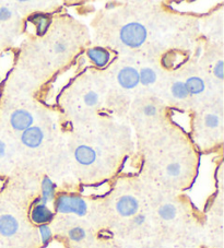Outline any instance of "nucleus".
Instances as JSON below:
<instances>
[{
    "label": "nucleus",
    "mask_w": 224,
    "mask_h": 248,
    "mask_svg": "<svg viewBox=\"0 0 224 248\" xmlns=\"http://www.w3.org/2000/svg\"><path fill=\"white\" fill-rule=\"evenodd\" d=\"M55 210L59 213H75L82 217L87 213V203L79 196L62 194L55 200Z\"/></svg>",
    "instance_id": "nucleus-1"
},
{
    "label": "nucleus",
    "mask_w": 224,
    "mask_h": 248,
    "mask_svg": "<svg viewBox=\"0 0 224 248\" xmlns=\"http://www.w3.org/2000/svg\"><path fill=\"white\" fill-rule=\"evenodd\" d=\"M146 38V31L144 25L137 22L126 24L120 31V40L128 47H139Z\"/></svg>",
    "instance_id": "nucleus-2"
},
{
    "label": "nucleus",
    "mask_w": 224,
    "mask_h": 248,
    "mask_svg": "<svg viewBox=\"0 0 224 248\" xmlns=\"http://www.w3.org/2000/svg\"><path fill=\"white\" fill-rule=\"evenodd\" d=\"M30 217L35 224H47L54 219V212L46 204H33V208L30 213Z\"/></svg>",
    "instance_id": "nucleus-3"
},
{
    "label": "nucleus",
    "mask_w": 224,
    "mask_h": 248,
    "mask_svg": "<svg viewBox=\"0 0 224 248\" xmlns=\"http://www.w3.org/2000/svg\"><path fill=\"white\" fill-rule=\"evenodd\" d=\"M117 80L125 89H133L139 84V72L132 67H126L119 71Z\"/></svg>",
    "instance_id": "nucleus-4"
},
{
    "label": "nucleus",
    "mask_w": 224,
    "mask_h": 248,
    "mask_svg": "<svg viewBox=\"0 0 224 248\" xmlns=\"http://www.w3.org/2000/svg\"><path fill=\"white\" fill-rule=\"evenodd\" d=\"M10 123L16 130L24 131L32 126L33 117L28 110L19 109L11 115Z\"/></svg>",
    "instance_id": "nucleus-5"
},
{
    "label": "nucleus",
    "mask_w": 224,
    "mask_h": 248,
    "mask_svg": "<svg viewBox=\"0 0 224 248\" xmlns=\"http://www.w3.org/2000/svg\"><path fill=\"white\" fill-rule=\"evenodd\" d=\"M43 139H44V134L38 127H30L27 130L23 131L22 136H21V141H22L24 145L29 148H36L42 143Z\"/></svg>",
    "instance_id": "nucleus-6"
},
{
    "label": "nucleus",
    "mask_w": 224,
    "mask_h": 248,
    "mask_svg": "<svg viewBox=\"0 0 224 248\" xmlns=\"http://www.w3.org/2000/svg\"><path fill=\"white\" fill-rule=\"evenodd\" d=\"M138 208H139V203H138L137 199L131 196L122 197L116 204L118 213L123 217L133 216L138 211Z\"/></svg>",
    "instance_id": "nucleus-7"
},
{
    "label": "nucleus",
    "mask_w": 224,
    "mask_h": 248,
    "mask_svg": "<svg viewBox=\"0 0 224 248\" xmlns=\"http://www.w3.org/2000/svg\"><path fill=\"white\" fill-rule=\"evenodd\" d=\"M55 184L48 177H45L42 182V196L34 202L33 204H46L55 198Z\"/></svg>",
    "instance_id": "nucleus-8"
},
{
    "label": "nucleus",
    "mask_w": 224,
    "mask_h": 248,
    "mask_svg": "<svg viewBox=\"0 0 224 248\" xmlns=\"http://www.w3.org/2000/svg\"><path fill=\"white\" fill-rule=\"evenodd\" d=\"M19 229V223L10 215H5L0 217V234L3 236H12L16 233Z\"/></svg>",
    "instance_id": "nucleus-9"
},
{
    "label": "nucleus",
    "mask_w": 224,
    "mask_h": 248,
    "mask_svg": "<svg viewBox=\"0 0 224 248\" xmlns=\"http://www.w3.org/2000/svg\"><path fill=\"white\" fill-rule=\"evenodd\" d=\"M88 56L97 67L104 68L110 62L111 54L104 48L96 47V48H90L88 50Z\"/></svg>",
    "instance_id": "nucleus-10"
},
{
    "label": "nucleus",
    "mask_w": 224,
    "mask_h": 248,
    "mask_svg": "<svg viewBox=\"0 0 224 248\" xmlns=\"http://www.w3.org/2000/svg\"><path fill=\"white\" fill-rule=\"evenodd\" d=\"M76 160L82 165H90L92 164L96 159V153L92 148L88 147V145H80L77 148L75 152Z\"/></svg>",
    "instance_id": "nucleus-11"
},
{
    "label": "nucleus",
    "mask_w": 224,
    "mask_h": 248,
    "mask_svg": "<svg viewBox=\"0 0 224 248\" xmlns=\"http://www.w3.org/2000/svg\"><path fill=\"white\" fill-rule=\"evenodd\" d=\"M185 85H186V89L188 91V94H200L201 92H204L205 90V82L202 81V79L198 78V77H192L189 78L186 82H185Z\"/></svg>",
    "instance_id": "nucleus-12"
},
{
    "label": "nucleus",
    "mask_w": 224,
    "mask_h": 248,
    "mask_svg": "<svg viewBox=\"0 0 224 248\" xmlns=\"http://www.w3.org/2000/svg\"><path fill=\"white\" fill-rule=\"evenodd\" d=\"M32 22L35 24L36 32L38 35H43L49 27V19L44 15H37L31 18Z\"/></svg>",
    "instance_id": "nucleus-13"
},
{
    "label": "nucleus",
    "mask_w": 224,
    "mask_h": 248,
    "mask_svg": "<svg viewBox=\"0 0 224 248\" xmlns=\"http://www.w3.org/2000/svg\"><path fill=\"white\" fill-rule=\"evenodd\" d=\"M157 80V75L154 70H152L151 68H144L140 71L139 74V82H141L142 84L148 85L153 83L154 81Z\"/></svg>",
    "instance_id": "nucleus-14"
},
{
    "label": "nucleus",
    "mask_w": 224,
    "mask_h": 248,
    "mask_svg": "<svg viewBox=\"0 0 224 248\" xmlns=\"http://www.w3.org/2000/svg\"><path fill=\"white\" fill-rule=\"evenodd\" d=\"M172 93H173L174 97L178 98V100H184L188 96V91L186 89V85L183 82H176L172 87Z\"/></svg>",
    "instance_id": "nucleus-15"
},
{
    "label": "nucleus",
    "mask_w": 224,
    "mask_h": 248,
    "mask_svg": "<svg viewBox=\"0 0 224 248\" xmlns=\"http://www.w3.org/2000/svg\"><path fill=\"white\" fill-rule=\"evenodd\" d=\"M159 215L164 220H172L176 216V209L172 204H164L159 210Z\"/></svg>",
    "instance_id": "nucleus-16"
},
{
    "label": "nucleus",
    "mask_w": 224,
    "mask_h": 248,
    "mask_svg": "<svg viewBox=\"0 0 224 248\" xmlns=\"http://www.w3.org/2000/svg\"><path fill=\"white\" fill-rule=\"evenodd\" d=\"M69 237L75 242H80L85 237V232L83 229L81 228H73L69 231Z\"/></svg>",
    "instance_id": "nucleus-17"
},
{
    "label": "nucleus",
    "mask_w": 224,
    "mask_h": 248,
    "mask_svg": "<svg viewBox=\"0 0 224 248\" xmlns=\"http://www.w3.org/2000/svg\"><path fill=\"white\" fill-rule=\"evenodd\" d=\"M40 233H41V237H42V241L44 244H47L51 238V231L49 229L48 225L46 224H43L40 225Z\"/></svg>",
    "instance_id": "nucleus-18"
},
{
    "label": "nucleus",
    "mask_w": 224,
    "mask_h": 248,
    "mask_svg": "<svg viewBox=\"0 0 224 248\" xmlns=\"http://www.w3.org/2000/svg\"><path fill=\"white\" fill-rule=\"evenodd\" d=\"M84 102H85V104L89 106L96 105L98 102V95L94 92H89L87 95L84 96Z\"/></svg>",
    "instance_id": "nucleus-19"
},
{
    "label": "nucleus",
    "mask_w": 224,
    "mask_h": 248,
    "mask_svg": "<svg viewBox=\"0 0 224 248\" xmlns=\"http://www.w3.org/2000/svg\"><path fill=\"white\" fill-rule=\"evenodd\" d=\"M206 125L210 128H215L219 125V118L213 114H209L206 116Z\"/></svg>",
    "instance_id": "nucleus-20"
},
{
    "label": "nucleus",
    "mask_w": 224,
    "mask_h": 248,
    "mask_svg": "<svg viewBox=\"0 0 224 248\" xmlns=\"http://www.w3.org/2000/svg\"><path fill=\"white\" fill-rule=\"evenodd\" d=\"M12 16H14V12H12L8 7L0 8V21L9 20Z\"/></svg>",
    "instance_id": "nucleus-21"
},
{
    "label": "nucleus",
    "mask_w": 224,
    "mask_h": 248,
    "mask_svg": "<svg viewBox=\"0 0 224 248\" xmlns=\"http://www.w3.org/2000/svg\"><path fill=\"white\" fill-rule=\"evenodd\" d=\"M167 173L171 176H178L180 173V165L178 163H172L167 166Z\"/></svg>",
    "instance_id": "nucleus-22"
},
{
    "label": "nucleus",
    "mask_w": 224,
    "mask_h": 248,
    "mask_svg": "<svg viewBox=\"0 0 224 248\" xmlns=\"http://www.w3.org/2000/svg\"><path fill=\"white\" fill-rule=\"evenodd\" d=\"M214 75L218 77L219 79L223 78V62L220 61L218 62V65L214 67Z\"/></svg>",
    "instance_id": "nucleus-23"
},
{
    "label": "nucleus",
    "mask_w": 224,
    "mask_h": 248,
    "mask_svg": "<svg viewBox=\"0 0 224 248\" xmlns=\"http://www.w3.org/2000/svg\"><path fill=\"white\" fill-rule=\"evenodd\" d=\"M157 113V108L153 105H146L144 108V114L146 116H153Z\"/></svg>",
    "instance_id": "nucleus-24"
},
{
    "label": "nucleus",
    "mask_w": 224,
    "mask_h": 248,
    "mask_svg": "<svg viewBox=\"0 0 224 248\" xmlns=\"http://www.w3.org/2000/svg\"><path fill=\"white\" fill-rule=\"evenodd\" d=\"M66 49H67L66 44H64V43H63V42H58V43H56V44H55V50L57 53H64Z\"/></svg>",
    "instance_id": "nucleus-25"
},
{
    "label": "nucleus",
    "mask_w": 224,
    "mask_h": 248,
    "mask_svg": "<svg viewBox=\"0 0 224 248\" xmlns=\"http://www.w3.org/2000/svg\"><path fill=\"white\" fill-rule=\"evenodd\" d=\"M5 152H6V145L1 140H0V157L5 155Z\"/></svg>",
    "instance_id": "nucleus-26"
},
{
    "label": "nucleus",
    "mask_w": 224,
    "mask_h": 248,
    "mask_svg": "<svg viewBox=\"0 0 224 248\" xmlns=\"http://www.w3.org/2000/svg\"><path fill=\"white\" fill-rule=\"evenodd\" d=\"M144 217L142 215H139V216H137V217L135 219V223L140 225V224L144 223Z\"/></svg>",
    "instance_id": "nucleus-27"
}]
</instances>
